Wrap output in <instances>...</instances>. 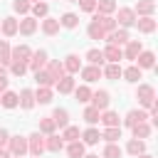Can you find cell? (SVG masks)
<instances>
[{"instance_id": "9a60e30c", "label": "cell", "mask_w": 158, "mask_h": 158, "mask_svg": "<svg viewBox=\"0 0 158 158\" xmlns=\"http://www.w3.org/2000/svg\"><path fill=\"white\" fill-rule=\"evenodd\" d=\"M37 30V22L32 20V17H27V20H22L20 25H17V32H22V35H32Z\"/></svg>"}, {"instance_id": "ba28073f", "label": "cell", "mask_w": 158, "mask_h": 158, "mask_svg": "<svg viewBox=\"0 0 158 158\" xmlns=\"http://www.w3.org/2000/svg\"><path fill=\"white\" fill-rule=\"evenodd\" d=\"M91 101H94V109H106L109 106V91H96V94H91Z\"/></svg>"}, {"instance_id": "e575fe53", "label": "cell", "mask_w": 158, "mask_h": 158, "mask_svg": "<svg viewBox=\"0 0 158 158\" xmlns=\"http://www.w3.org/2000/svg\"><path fill=\"white\" fill-rule=\"evenodd\" d=\"M99 121H104V126H118V116L114 111H106L104 116H99Z\"/></svg>"}, {"instance_id": "91938a15", "label": "cell", "mask_w": 158, "mask_h": 158, "mask_svg": "<svg viewBox=\"0 0 158 158\" xmlns=\"http://www.w3.org/2000/svg\"><path fill=\"white\" fill-rule=\"evenodd\" d=\"M72 2H77V0H72Z\"/></svg>"}, {"instance_id": "7a4b0ae2", "label": "cell", "mask_w": 158, "mask_h": 158, "mask_svg": "<svg viewBox=\"0 0 158 158\" xmlns=\"http://www.w3.org/2000/svg\"><path fill=\"white\" fill-rule=\"evenodd\" d=\"M30 57H32V52L25 47V44H20V47H15L12 52H10V62H30Z\"/></svg>"}, {"instance_id": "4dcf8cb0", "label": "cell", "mask_w": 158, "mask_h": 158, "mask_svg": "<svg viewBox=\"0 0 158 158\" xmlns=\"http://www.w3.org/2000/svg\"><path fill=\"white\" fill-rule=\"evenodd\" d=\"M126 151H128L131 156H138V153H143V141H138V138H133V141H128V146H126Z\"/></svg>"}, {"instance_id": "4fadbf2b", "label": "cell", "mask_w": 158, "mask_h": 158, "mask_svg": "<svg viewBox=\"0 0 158 158\" xmlns=\"http://www.w3.org/2000/svg\"><path fill=\"white\" fill-rule=\"evenodd\" d=\"M47 72H49V77L57 81V79H62V77H64V64H62V62H49Z\"/></svg>"}, {"instance_id": "52a82bcc", "label": "cell", "mask_w": 158, "mask_h": 158, "mask_svg": "<svg viewBox=\"0 0 158 158\" xmlns=\"http://www.w3.org/2000/svg\"><path fill=\"white\" fill-rule=\"evenodd\" d=\"M156 64L153 52H138V69H151Z\"/></svg>"}, {"instance_id": "484cf974", "label": "cell", "mask_w": 158, "mask_h": 158, "mask_svg": "<svg viewBox=\"0 0 158 158\" xmlns=\"http://www.w3.org/2000/svg\"><path fill=\"white\" fill-rule=\"evenodd\" d=\"M2 32H5V35H15V32H17V20H15V17H5Z\"/></svg>"}, {"instance_id": "cb8c5ba5", "label": "cell", "mask_w": 158, "mask_h": 158, "mask_svg": "<svg viewBox=\"0 0 158 158\" xmlns=\"http://www.w3.org/2000/svg\"><path fill=\"white\" fill-rule=\"evenodd\" d=\"M77 22H79V17H77L74 12H64V15H62V20H59V25H64V27H69V30H72V27H77Z\"/></svg>"}, {"instance_id": "1f68e13d", "label": "cell", "mask_w": 158, "mask_h": 158, "mask_svg": "<svg viewBox=\"0 0 158 158\" xmlns=\"http://www.w3.org/2000/svg\"><path fill=\"white\" fill-rule=\"evenodd\" d=\"M0 64H10V44L0 40Z\"/></svg>"}, {"instance_id": "ffe728a7", "label": "cell", "mask_w": 158, "mask_h": 158, "mask_svg": "<svg viewBox=\"0 0 158 158\" xmlns=\"http://www.w3.org/2000/svg\"><path fill=\"white\" fill-rule=\"evenodd\" d=\"M35 101H40V104H49V101H52V91H49L47 86H40L37 94H35Z\"/></svg>"}, {"instance_id": "5bb4252c", "label": "cell", "mask_w": 158, "mask_h": 158, "mask_svg": "<svg viewBox=\"0 0 158 158\" xmlns=\"http://www.w3.org/2000/svg\"><path fill=\"white\" fill-rule=\"evenodd\" d=\"M81 77H84V81H96V79L101 77V69H99L96 64H91V67L81 69Z\"/></svg>"}, {"instance_id": "7bdbcfd3", "label": "cell", "mask_w": 158, "mask_h": 158, "mask_svg": "<svg viewBox=\"0 0 158 158\" xmlns=\"http://www.w3.org/2000/svg\"><path fill=\"white\" fill-rule=\"evenodd\" d=\"M62 138L77 141V138H79V128H77V126H64V136H62Z\"/></svg>"}, {"instance_id": "9c48e42d", "label": "cell", "mask_w": 158, "mask_h": 158, "mask_svg": "<svg viewBox=\"0 0 158 158\" xmlns=\"http://www.w3.org/2000/svg\"><path fill=\"white\" fill-rule=\"evenodd\" d=\"M52 121H54V126L64 128V126L69 123V114H67V109H54V114H52Z\"/></svg>"}, {"instance_id": "94428289", "label": "cell", "mask_w": 158, "mask_h": 158, "mask_svg": "<svg viewBox=\"0 0 158 158\" xmlns=\"http://www.w3.org/2000/svg\"><path fill=\"white\" fill-rule=\"evenodd\" d=\"M15 158H20V156H15Z\"/></svg>"}, {"instance_id": "8fae6325", "label": "cell", "mask_w": 158, "mask_h": 158, "mask_svg": "<svg viewBox=\"0 0 158 158\" xmlns=\"http://www.w3.org/2000/svg\"><path fill=\"white\" fill-rule=\"evenodd\" d=\"M17 104H20L22 109H32V104H35V94H32L30 89H22V94L17 96Z\"/></svg>"}, {"instance_id": "b9f144b4", "label": "cell", "mask_w": 158, "mask_h": 158, "mask_svg": "<svg viewBox=\"0 0 158 158\" xmlns=\"http://www.w3.org/2000/svg\"><path fill=\"white\" fill-rule=\"evenodd\" d=\"M64 69L77 72V69H79V57H77V54H69V57H67V62H64Z\"/></svg>"}, {"instance_id": "83f0119b", "label": "cell", "mask_w": 158, "mask_h": 158, "mask_svg": "<svg viewBox=\"0 0 158 158\" xmlns=\"http://www.w3.org/2000/svg\"><path fill=\"white\" fill-rule=\"evenodd\" d=\"M138 52H141V42H128V47H126V59H136L138 57Z\"/></svg>"}, {"instance_id": "3957f363", "label": "cell", "mask_w": 158, "mask_h": 158, "mask_svg": "<svg viewBox=\"0 0 158 158\" xmlns=\"http://www.w3.org/2000/svg\"><path fill=\"white\" fill-rule=\"evenodd\" d=\"M7 143H10V151H12L15 156H20V158H22V153H27V141H25V138H20V136H12Z\"/></svg>"}, {"instance_id": "6125c7cd", "label": "cell", "mask_w": 158, "mask_h": 158, "mask_svg": "<svg viewBox=\"0 0 158 158\" xmlns=\"http://www.w3.org/2000/svg\"><path fill=\"white\" fill-rule=\"evenodd\" d=\"M37 158H40V156H37Z\"/></svg>"}, {"instance_id": "f1b7e54d", "label": "cell", "mask_w": 158, "mask_h": 158, "mask_svg": "<svg viewBox=\"0 0 158 158\" xmlns=\"http://www.w3.org/2000/svg\"><path fill=\"white\" fill-rule=\"evenodd\" d=\"M104 57H106V59H111V62H118V59H121V49H118L116 44H109V47H106V52H104Z\"/></svg>"}, {"instance_id": "680465c9", "label": "cell", "mask_w": 158, "mask_h": 158, "mask_svg": "<svg viewBox=\"0 0 158 158\" xmlns=\"http://www.w3.org/2000/svg\"><path fill=\"white\" fill-rule=\"evenodd\" d=\"M35 2H40V0H35Z\"/></svg>"}, {"instance_id": "836d02e7", "label": "cell", "mask_w": 158, "mask_h": 158, "mask_svg": "<svg viewBox=\"0 0 158 158\" xmlns=\"http://www.w3.org/2000/svg\"><path fill=\"white\" fill-rule=\"evenodd\" d=\"M121 74L126 77V81H138V79H141V69H138V67H128V69L121 72Z\"/></svg>"}, {"instance_id": "30bf717a", "label": "cell", "mask_w": 158, "mask_h": 158, "mask_svg": "<svg viewBox=\"0 0 158 158\" xmlns=\"http://www.w3.org/2000/svg\"><path fill=\"white\" fill-rule=\"evenodd\" d=\"M146 118H148L146 111H141V109L136 111V109H133V111L126 114V126H136V123H141V121H146Z\"/></svg>"}, {"instance_id": "681fc988", "label": "cell", "mask_w": 158, "mask_h": 158, "mask_svg": "<svg viewBox=\"0 0 158 158\" xmlns=\"http://www.w3.org/2000/svg\"><path fill=\"white\" fill-rule=\"evenodd\" d=\"M12 7H15L17 12H27V10H30V2H27V0H15Z\"/></svg>"}, {"instance_id": "f546056e", "label": "cell", "mask_w": 158, "mask_h": 158, "mask_svg": "<svg viewBox=\"0 0 158 158\" xmlns=\"http://www.w3.org/2000/svg\"><path fill=\"white\" fill-rule=\"evenodd\" d=\"M35 79H37V84H40V86H49V84L54 81V79L49 77V72H42V69H40V72H35Z\"/></svg>"}, {"instance_id": "d4e9b609", "label": "cell", "mask_w": 158, "mask_h": 158, "mask_svg": "<svg viewBox=\"0 0 158 158\" xmlns=\"http://www.w3.org/2000/svg\"><path fill=\"white\" fill-rule=\"evenodd\" d=\"M99 138H101V133H99L96 128H86V131H84V143L94 146V143H99Z\"/></svg>"}, {"instance_id": "603a6c76", "label": "cell", "mask_w": 158, "mask_h": 158, "mask_svg": "<svg viewBox=\"0 0 158 158\" xmlns=\"http://www.w3.org/2000/svg\"><path fill=\"white\" fill-rule=\"evenodd\" d=\"M67 153H69L72 158H81V156H84V143L72 141V143H69V148H67Z\"/></svg>"}, {"instance_id": "d6a6232c", "label": "cell", "mask_w": 158, "mask_h": 158, "mask_svg": "<svg viewBox=\"0 0 158 158\" xmlns=\"http://www.w3.org/2000/svg\"><path fill=\"white\" fill-rule=\"evenodd\" d=\"M86 59H89L91 64L99 67V64L104 62V52H99V49H89V52H86Z\"/></svg>"}, {"instance_id": "8d00e7d4", "label": "cell", "mask_w": 158, "mask_h": 158, "mask_svg": "<svg viewBox=\"0 0 158 158\" xmlns=\"http://www.w3.org/2000/svg\"><path fill=\"white\" fill-rule=\"evenodd\" d=\"M153 7H156V5H153V0H138V7H136V10H138V12H143V15H151V12H153Z\"/></svg>"}, {"instance_id": "11a10c76", "label": "cell", "mask_w": 158, "mask_h": 158, "mask_svg": "<svg viewBox=\"0 0 158 158\" xmlns=\"http://www.w3.org/2000/svg\"><path fill=\"white\" fill-rule=\"evenodd\" d=\"M136 158H151V156H146V153H138V156H136Z\"/></svg>"}, {"instance_id": "6da1fadb", "label": "cell", "mask_w": 158, "mask_h": 158, "mask_svg": "<svg viewBox=\"0 0 158 158\" xmlns=\"http://www.w3.org/2000/svg\"><path fill=\"white\" fill-rule=\"evenodd\" d=\"M138 101H141L143 106H151V104H156V94H153V86H148V84L138 86Z\"/></svg>"}, {"instance_id": "f5cc1de1", "label": "cell", "mask_w": 158, "mask_h": 158, "mask_svg": "<svg viewBox=\"0 0 158 158\" xmlns=\"http://www.w3.org/2000/svg\"><path fill=\"white\" fill-rule=\"evenodd\" d=\"M5 89H7V77L0 74V91H5Z\"/></svg>"}, {"instance_id": "44dd1931", "label": "cell", "mask_w": 158, "mask_h": 158, "mask_svg": "<svg viewBox=\"0 0 158 158\" xmlns=\"http://www.w3.org/2000/svg\"><path fill=\"white\" fill-rule=\"evenodd\" d=\"M0 104H2L5 109H15V106H17V94L5 91V94H2V99H0Z\"/></svg>"}, {"instance_id": "7402d4cb", "label": "cell", "mask_w": 158, "mask_h": 158, "mask_svg": "<svg viewBox=\"0 0 158 158\" xmlns=\"http://www.w3.org/2000/svg\"><path fill=\"white\" fill-rule=\"evenodd\" d=\"M104 138H106L109 143L118 141V138H121V128H118V126H106V131H104Z\"/></svg>"}, {"instance_id": "d6986e66", "label": "cell", "mask_w": 158, "mask_h": 158, "mask_svg": "<svg viewBox=\"0 0 158 158\" xmlns=\"http://www.w3.org/2000/svg\"><path fill=\"white\" fill-rule=\"evenodd\" d=\"M104 32H106V30H104L96 20L89 25V37H91V40H104Z\"/></svg>"}, {"instance_id": "5b68a950", "label": "cell", "mask_w": 158, "mask_h": 158, "mask_svg": "<svg viewBox=\"0 0 158 158\" xmlns=\"http://www.w3.org/2000/svg\"><path fill=\"white\" fill-rule=\"evenodd\" d=\"M27 148H30L35 156H40V153L44 151V141H42V136H40V133H32V136H30V143H27Z\"/></svg>"}, {"instance_id": "ac0fdd59", "label": "cell", "mask_w": 158, "mask_h": 158, "mask_svg": "<svg viewBox=\"0 0 158 158\" xmlns=\"http://www.w3.org/2000/svg\"><path fill=\"white\" fill-rule=\"evenodd\" d=\"M133 128V136L136 138H148L151 136V126L146 123V121H141V123H136V126H131Z\"/></svg>"}, {"instance_id": "7c38bea8", "label": "cell", "mask_w": 158, "mask_h": 158, "mask_svg": "<svg viewBox=\"0 0 158 158\" xmlns=\"http://www.w3.org/2000/svg\"><path fill=\"white\" fill-rule=\"evenodd\" d=\"M136 25H138V30H141V32H153V30H156V20H153L151 15H146V17L136 20Z\"/></svg>"}, {"instance_id": "db71d44e", "label": "cell", "mask_w": 158, "mask_h": 158, "mask_svg": "<svg viewBox=\"0 0 158 158\" xmlns=\"http://www.w3.org/2000/svg\"><path fill=\"white\" fill-rule=\"evenodd\" d=\"M0 158H10V156H7V153H5V151H0Z\"/></svg>"}, {"instance_id": "f907efd6", "label": "cell", "mask_w": 158, "mask_h": 158, "mask_svg": "<svg viewBox=\"0 0 158 158\" xmlns=\"http://www.w3.org/2000/svg\"><path fill=\"white\" fill-rule=\"evenodd\" d=\"M79 5H81V10H86V12H91L94 7H96V0H77Z\"/></svg>"}, {"instance_id": "8992f818", "label": "cell", "mask_w": 158, "mask_h": 158, "mask_svg": "<svg viewBox=\"0 0 158 158\" xmlns=\"http://www.w3.org/2000/svg\"><path fill=\"white\" fill-rule=\"evenodd\" d=\"M118 22H121L123 27H131V25H136V15H133V10H128V7L118 10Z\"/></svg>"}, {"instance_id": "277c9868", "label": "cell", "mask_w": 158, "mask_h": 158, "mask_svg": "<svg viewBox=\"0 0 158 158\" xmlns=\"http://www.w3.org/2000/svg\"><path fill=\"white\" fill-rule=\"evenodd\" d=\"M44 64H47V52H44V49L35 52V54H32V59H30V67H32L35 72H40V69H42Z\"/></svg>"}, {"instance_id": "f6af8a7d", "label": "cell", "mask_w": 158, "mask_h": 158, "mask_svg": "<svg viewBox=\"0 0 158 158\" xmlns=\"http://www.w3.org/2000/svg\"><path fill=\"white\" fill-rule=\"evenodd\" d=\"M74 96H77L79 101H89V99H91V91H89V86H79V89L74 91Z\"/></svg>"}, {"instance_id": "4316f807", "label": "cell", "mask_w": 158, "mask_h": 158, "mask_svg": "<svg viewBox=\"0 0 158 158\" xmlns=\"http://www.w3.org/2000/svg\"><path fill=\"white\" fill-rule=\"evenodd\" d=\"M42 30H44L47 35H54V32L59 30V20H52V17H47V20L42 22Z\"/></svg>"}, {"instance_id": "e0dca14e", "label": "cell", "mask_w": 158, "mask_h": 158, "mask_svg": "<svg viewBox=\"0 0 158 158\" xmlns=\"http://www.w3.org/2000/svg\"><path fill=\"white\" fill-rule=\"evenodd\" d=\"M57 89H59V94H69V91L74 89V79H72V77H62V79H57Z\"/></svg>"}, {"instance_id": "6f0895ef", "label": "cell", "mask_w": 158, "mask_h": 158, "mask_svg": "<svg viewBox=\"0 0 158 158\" xmlns=\"http://www.w3.org/2000/svg\"><path fill=\"white\" fill-rule=\"evenodd\" d=\"M0 74H2V64H0Z\"/></svg>"}, {"instance_id": "ab89813d", "label": "cell", "mask_w": 158, "mask_h": 158, "mask_svg": "<svg viewBox=\"0 0 158 158\" xmlns=\"http://www.w3.org/2000/svg\"><path fill=\"white\" fill-rule=\"evenodd\" d=\"M84 121H86V123H96V121H99V109L89 106V109L84 111Z\"/></svg>"}, {"instance_id": "74e56055", "label": "cell", "mask_w": 158, "mask_h": 158, "mask_svg": "<svg viewBox=\"0 0 158 158\" xmlns=\"http://www.w3.org/2000/svg\"><path fill=\"white\" fill-rule=\"evenodd\" d=\"M96 22H99L104 30H114V27H116V22H114L109 15H96Z\"/></svg>"}, {"instance_id": "60d3db41", "label": "cell", "mask_w": 158, "mask_h": 158, "mask_svg": "<svg viewBox=\"0 0 158 158\" xmlns=\"http://www.w3.org/2000/svg\"><path fill=\"white\" fill-rule=\"evenodd\" d=\"M44 146H47L52 153H57V151H62V138H59V136H49V141H47Z\"/></svg>"}, {"instance_id": "d590c367", "label": "cell", "mask_w": 158, "mask_h": 158, "mask_svg": "<svg viewBox=\"0 0 158 158\" xmlns=\"http://www.w3.org/2000/svg\"><path fill=\"white\" fill-rule=\"evenodd\" d=\"M104 158H121V148H118L116 143H109V146L104 148Z\"/></svg>"}, {"instance_id": "c3c4849f", "label": "cell", "mask_w": 158, "mask_h": 158, "mask_svg": "<svg viewBox=\"0 0 158 158\" xmlns=\"http://www.w3.org/2000/svg\"><path fill=\"white\" fill-rule=\"evenodd\" d=\"M25 69H27V64H25V62H12V74H15V77H22V74H25Z\"/></svg>"}, {"instance_id": "ee69618b", "label": "cell", "mask_w": 158, "mask_h": 158, "mask_svg": "<svg viewBox=\"0 0 158 158\" xmlns=\"http://www.w3.org/2000/svg\"><path fill=\"white\" fill-rule=\"evenodd\" d=\"M47 10H49V7H47V2H35V5H32L35 17H44V15H47Z\"/></svg>"}, {"instance_id": "f35d334b", "label": "cell", "mask_w": 158, "mask_h": 158, "mask_svg": "<svg viewBox=\"0 0 158 158\" xmlns=\"http://www.w3.org/2000/svg\"><path fill=\"white\" fill-rule=\"evenodd\" d=\"M104 74H106L109 79H118V77H121V67H118V64L114 62V64H109V67L104 69Z\"/></svg>"}, {"instance_id": "816d5d0a", "label": "cell", "mask_w": 158, "mask_h": 158, "mask_svg": "<svg viewBox=\"0 0 158 158\" xmlns=\"http://www.w3.org/2000/svg\"><path fill=\"white\" fill-rule=\"evenodd\" d=\"M7 141H10L7 131H5V128H0V148H2V146H7Z\"/></svg>"}, {"instance_id": "2e32d148", "label": "cell", "mask_w": 158, "mask_h": 158, "mask_svg": "<svg viewBox=\"0 0 158 158\" xmlns=\"http://www.w3.org/2000/svg\"><path fill=\"white\" fill-rule=\"evenodd\" d=\"M123 42H128V32L126 30H118V32H111L109 35V44H123Z\"/></svg>"}, {"instance_id": "9f6ffc18", "label": "cell", "mask_w": 158, "mask_h": 158, "mask_svg": "<svg viewBox=\"0 0 158 158\" xmlns=\"http://www.w3.org/2000/svg\"><path fill=\"white\" fill-rule=\"evenodd\" d=\"M81 158H99V156H81Z\"/></svg>"}, {"instance_id": "7dc6e473", "label": "cell", "mask_w": 158, "mask_h": 158, "mask_svg": "<svg viewBox=\"0 0 158 158\" xmlns=\"http://www.w3.org/2000/svg\"><path fill=\"white\" fill-rule=\"evenodd\" d=\"M40 131L52 133V131H54V121H52V118H42V121H40Z\"/></svg>"}, {"instance_id": "bcb514c9", "label": "cell", "mask_w": 158, "mask_h": 158, "mask_svg": "<svg viewBox=\"0 0 158 158\" xmlns=\"http://www.w3.org/2000/svg\"><path fill=\"white\" fill-rule=\"evenodd\" d=\"M114 7H116V2H114V0H99V10H101V15L111 12Z\"/></svg>"}]
</instances>
